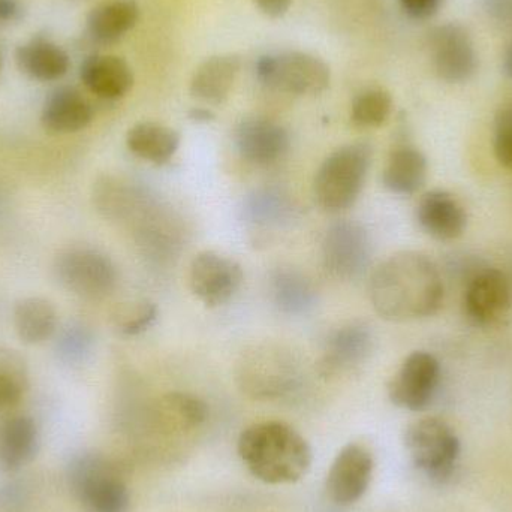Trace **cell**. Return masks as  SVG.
<instances>
[{
	"mask_svg": "<svg viewBox=\"0 0 512 512\" xmlns=\"http://www.w3.org/2000/svg\"><path fill=\"white\" fill-rule=\"evenodd\" d=\"M370 301L381 318L409 322L435 315L444 301L439 268L420 252H399L378 265L370 277Z\"/></svg>",
	"mask_w": 512,
	"mask_h": 512,
	"instance_id": "obj_1",
	"label": "cell"
},
{
	"mask_svg": "<svg viewBox=\"0 0 512 512\" xmlns=\"http://www.w3.org/2000/svg\"><path fill=\"white\" fill-rule=\"evenodd\" d=\"M237 451L255 478L273 486L297 483L312 465V448L306 439L280 421H264L243 430Z\"/></svg>",
	"mask_w": 512,
	"mask_h": 512,
	"instance_id": "obj_2",
	"label": "cell"
},
{
	"mask_svg": "<svg viewBox=\"0 0 512 512\" xmlns=\"http://www.w3.org/2000/svg\"><path fill=\"white\" fill-rule=\"evenodd\" d=\"M372 147L367 143L346 144L331 153L315 176L313 194L325 212L339 213L354 206L372 165Z\"/></svg>",
	"mask_w": 512,
	"mask_h": 512,
	"instance_id": "obj_3",
	"label": "cell"
},
{
	"mask_svg": "<svg viewBox=\"0 0 512 512\" xmlns=\"http://www.w3.org/2000/svg\"><path fill=\"white\" fill-rule=\"evenodd\" d=\"M72 493L86 512H128V486L119 468L99 453H81L68 466Z\"/></svg>",
	"mask_w": 512,
	"mask_h": 512,
	"instance_id": "obj_4",
	"label": "cell"
},
{
	"mask_svg": "<svg viewBox=\"0 0 512 512\" xmlns=\"http://www.w3.org/2000/svg\"><path fill=\"white\" fill-rule=\"evenodd\" d=\"M256 75L268 89L297 96L321 95L331 81L327 63L301 51L262 56L256 63Z\"/></svg>",
	"mask_w": 512,
	"mask_h": 512,
	"instance_id": "obj_5",
	"label": "cell"
},
{
	"mask_svg": "<svg viewBox=\"0 0 512 512\" xmlns=\"http://www.w3.org/2000/svg\"><path fill=\"white\" fill-rule=\"evenodd\" d=\"M405 447L414 465L427 477L444 481L453 474L460 457L459 436L439 418H421L405 432Z\"/></svg>",
	"mask_w": 512,
	"mask_h": 512,
	"instance_id": "obj_6",
	"label": "cell"
},
{
	"mask_svg": "<svg viewBox=\"0 0 512 512\" xmlns=\"http://www.w3.org/2000/svg\"><path fill=\"white\" fill-rule=\"evenodd\" d=\"M57 282L78 297L102 300L117 285V268L102 252L90 248H74L62 252L54 261Z\"/></svg>",
	"mask_w": 512,
	"mask_h": 512,
	"instance_id": "obj_7",
	"label": "cell"
},
{
	"mask_svg": "<svg viewBox=\"0 0 512 512\" xmlns=\"http://www.w3.org/2000/svg\"><path fill=\"white\" fill-rule=\"evenodd\" d=\"M237 378L249 396L273 399L295 387L298 369L289 351L277 346H259L243 355Z\"/></svg>",
	"mask_w": 512,
	"mask_h": 512,
	"instance_id": "obj_8",
	"label": "cell"
},
{
	"mask_svg": "<svg viewBox=\"0 0 512 512\" xmlns=\"http://www.w3.org/2000/svg\"><path fill=\"white\" fill-rule=\"evenodd\" d=\"M372 242L357 222L342 221L328 228L322 240L325 270L340 280H354L369 267Z\"/></svg>",
	"mask_w": 512,
	"mask_h": 512,
	"instance_id": "obj_9",
	"label": "cell"
},
{
	"mask_svg": "<svg viewBox=\"0 0 512 512\" xmlns=\"http://www.w3.org/2000/svg\"><path fill=\"white\" fill-rule=\"evenodd\" d=\"M441 381V364L435 355L417 351L408 355L388 385V396L399 408L424 411L432 403Z\"/></svg>",
	"mask_w": 512,
	"mask_h": 512,
	"instance_id": "obj_10",
	"label": "cell"
},
{
	"mask_svg": "<svg viewBox=\"0 0 512 512\" xmlns=\"http://www.w3.org/2000/svg\"><path fill=\"white\" fill-rule=\"evenodd\" d=\"M243 283L242 265L218 252H201L189 267V286L206 306L228 303Z\"/></svg>",
	"mask_w": 512,
	"mask_h": 512,
	"instance_id": "obj_11",
	"label": "cell"
},
{
	"mask_svg": "<svg viewBox=\"0 0 512 512\" xmlns=\"http://www.w3.org/2000/svg\"><path fill=\"white\" fill-rule=\"evenodd\" d=\"M512 304L510 279L498 268H478L466 283L463 307L472 324L489 327L501 321Z\"/></svg>",
	"mask_w": 512,
	"mask_h": 512,
	"instance_id": "obj_12",
	"label": "cell"
},
{
	"mask_svg": "<svg viewBox=\"0 0 512 512\" xmlns=\"http://www.w3.org/2000/svg\"><path fill=\"white\" fill-rule=\"evenodd\" d=\"M373 469L372 453L364 445H345L328 471L325 489L331 501L340 507L360 501L372 483Z\"/></svg>",
	"mask_w": 512,
	"mask_h": 512,
	"instance_id": "obj_13",
	"label": "cell"
},
{
	"mask_svg": "<svg viewBox=\"0 0 512 512\" xmlns=\"http://www.w3.org/2000/svg\"><path fill=\"white\" fill-rule=\"evenodd\" d=\"M433 68L448 83H465L478 68V56L469 33L459 24H444L430 33Z\"/></svg>",
	"mask_w": 512,
	"mask_h": 512,
	"instance_id": "obj_14",
	"label": "cell"
},
{
	"mask_svg": "<svg viewBox=\"0 0 512 512\" xmlns=\"http://www.w3.org/2000/svg\"><path fill=\"white\" fill-rule=\"evenodd\" d=\"M236 146L240 155L252 164H273L288 152L289 134L273 120L248 117L237 126Z\"/></svg>",
	"mask_w": 512,
	"mask_h": 512,
	"instance_id": "obj_15",
	"label": "cell"
},
{
	"mask_svg": "<svg viewBox=\"0 0 512 512\" xmlns=\"http://www.w3.org/2000/svg\"><path fill=\"white\" fill-rule=\"evenodd\" d=\"M373 349V334L360 322L343 325L328 337L321 372L325 376L339 375L360 366Z\"/></svg>",
	"mask_w": 512,
	"mask_h": 512,
	"instance_id": "obj_16",
	"label": "cell"
},
{
	"mask_svg": "<svg viewBox=\"0 0 512 512\" xmlns=\"http://www.w3.org/2000/svg\"><path fill=\"white\" fill-rule=\"evenodd\" d=\"M417 221L424 233L439 242H451L465 233L468 216L462 204L445 191L423 195L417 206Z\"/></svg>",
	"mask_w": 512,
	"mask_h": 512,
	"instance_id": "obj_17",
	"label": "cell"
},
{
	"mask_svg": "<svg viewBox=\"0 0 512 512\" xmlns=\"http://www.w3.org/2000/svg\"><path fill=\"white\" fill-rule=\"evenodd\" d=\"M95 119L92 104L80 90L71 86H60L45 99L41 123L54 134H74L83 131Z\"/></svg>",
	"mask_w": 512,
	"mask_h": 512,
	"instance_id": "obj_18",
	"label": "cell"
},
{
	"mask_svg": "<svg viewBox=\"0 0 512 512\" xmlns=\"http://www.w3.org/2000/svg\"><path fill=\"white\" fill-rule=\"evenodd\" d=\"M80 78L89 92L105 101H116L131 92L134 72L122 57L92 54L81 63Z\"/></svg>",
	"mask_w": 512,
	"mask_h": 512,
	"instance_id": "obj_19",
	"label": "cell"
},
{
	"mask_svg": "<svg viewBox=\"0 0 512 512\" xmlns=\"http://www.w3.org/2000/svg\"><path fill=\"white\" fill-rule=\"evenodd\" d=\"M39 451V430L29 415L0 418V468L15 472L32 463Z\"/></svg>",
	"mask_w": 512,
	"mask_h": 512,
	"instance_id": "obj_20",
	"label": "cell"
},
{
	"mask_svg": "<svg viewBox=\"0 0 512 512\" xmlns=\"http://www.w3.org/2000/svg\"><path fill=\"white\" fill-rule=\"evenodd\" d=\"M15 62L21 72L41 83L60 80L71 68L69 54L45 36H35L15 51Z\"/></svg>",
	"mask_w": 512,
	"mask_h": 512,
	"instance_id": "obj_21",
	"label": "cell"
},
{
	"mask_svg": "<svg viewBox=\"0 0 512 512\" xmlns=\"http://www.w3.org/2000/svg\"><path fill=\"white\" fill-rule=\"evenodd\" d=\"M242 69L237 54H219L201 63L191 80L192 98L207 104H222L230 96Z\"/></svg>",
	"mask_w": 512,
	"mask_h": 512,
	"instance_id": "obj_22",
	"label": "cell"
},
{
	"mask_svg": "<svg viewBox=\"0 0 512 512\" xmlns=\"http://www.w3.org/2000/svg\"><path fill=\"white\" fill-rule=\"evenodd\" d=\"M140 20L135 0H110L95 6L87 15V35L99 45H111L125 38Z\"/></svg>",
	"mask_w": 512,
	"mask_h": 512,
	"instance_id": "obj_23",
	"label": "cell"
},
{
	"mask_svg": "<svg viewBox=\"0 0 512 512\" xmlns=\"http://www.w3.org/2000/svg\"><path fill=\"white\" fill-rule=\"evenodd\" d=\"M126 146L137 158L155 165H164L179 150L180 134L161 123H137L126 135Z\"/></svg>",
	"mask_w": 512,
	"mask_h": 512,
	"instance_id": "obj_24",
	"label": "cell"
},
{
	"mask_svg": "<svg viewBox=\"0 0 512 512\" xmlns=\"http://www.w3.org/2000/svg\"><path fill=\"white\" fill-rule=\"evenodd\" d=\"M427 179V159L420 150L411 146L397 147L382 174L388 191L396 195H414L423 188Z\"/></svg>",
	"mask_w": 512,
	"mask_h": 512,
	"instance_id": "obj_25",
	"label": "cell"
},
{
	"mask_svg": "<svg viewBox=\"0 0 512 512\" xmlns=\"http://www.w3.org/2000/svg\"><path fill=\"white\" fill-rule=\"evenodd\" d=\"M57 322L56 307L47 298L26 297L15 304V331L27 345H39L50 339L56 333Z\"/></svg>",
	"mask_w": 512,
	"mask_h": 512,
	"instance_id": "obj_26",
	"label": "cell"
},
{
	"mask_svg": "<svg viewBox=\"0 0 512 512\" xmlns=\"http://www.w3.org/2000/svg\"><path fill=\"white\" fill-rule=\"evenodd\" d=\"M271 297L282 312L300 315L315 306L316 291L303 274L289 268L274 271L270 282Z\"/></svg>",
	"mask_w": 512,
	"mask_h": 512,
	"instance_id": "obj_27",
	"label": "cell"
},
{
	"mask_svg": "<svg viewBox=\"0 0 512 512\" xmlns=\"http://www.w3.org/2000/svg\"><path fill=\"white\" fill-rule=\"evenodd\" d=\"M161 415L168 427L192 430L206 423L209 408L200 397L189 393H170L161 400Z\"/></svg>",
	"mask_w": 512,
	"mask_h": 512,
	"instance_id": "obj_28",
	"label": "cell"
},
{
	"mask_svg": "<svg viewBox=\"0 0 512 512\" xmlns=\"http://www.w3.org/2000/svg\"><path fill=\"white\" fill-rule=\"evenodd\" d=\"M391 110L393 99L387 90L369 89L355 98L351 119L360 128H378L387 122Z\"/></svg>",
	"mask_w": 512,
	"mask_h": 512,
	"instance_id": "obj_29",
	"label": "cell"
},
{
	"mask_svg": "<svg viewBox=\"0 0 512 512\" xmlns=\"http://www.w3.org/2000/svg\"><path fill=\"white\" fill-rule=\"evenodd\" d=\"M93 333L81 322H71L60 331L56 342L57 357L66 364L86 360L93 348Z\"/></svg>",
	"mask_w": 512,
	"mask_h": 512,
	"instance_id": "obj_30",
	"label": "cell"
},
{
	"mask_svg": "<svg viewBox=\"0 0 512 512\" xmlns=\"http://www.w3.org/2000/svg\"><path fill=\"white\" fill-rule=\"evenodd\" d=\"M158 316V307L150 301L122 304L113 313V324L125 336H137L149 330Z\"/></svg>",
	"mask_w": 512,
	"mask_h": 512,
	"instance_id": "obj_31",
	"label": "cell"
},
{
	"mask_svg": "<svg viewBox=\"0 0 512 512\" xmlns=\"http://www.w3.org/2000/svg\"><path fill=\"white\" fill-rule=\"evenodd\" d=\"M495 155L502 167L512 170V102L496 117Z\"/></svg>",
	"mask_w": 512,
	"mask_h": 512,
	"instance_id": "obj_32",
	"label": "cell"
},
{
	"mask_svg": "<svg viewBox=\"0 0 512 512\" xmlns=\"http://www.w3.org/2000/svg\"><path fill=\"white\" fill-rule=\"evenodd\" d=\"M27 382L0 373V412L11 411L23 399Z\"/></svg>",
	"mask_w": 512,
	"mask_h": 512,
	"instance_id": "obj_33",
	"label": "cell"
},
{
	"mask_svg": "<svg viewBox=\"0 0 512 512\" xmlns=\"http://www.w3.org/2000/svg\"><path fill=\"white\" fill-rule=\"evenodd\" d=\"M399 2L409 17L426 20L438 12L442 0H399Z\"/></svg>",
	"mask_w": 512,
	"mask_h": 512,
	"instance_id": "obj_34",
	"label": "cell"
},
{
	"mask_svg": "<svg viewBox=\"0 0 512 512\" xmlns=\"http://www.w3.org/2000/svg\"><path fill=\"white\" fill-rule=\"evenodd\" d=\"M0 501L8 510H17L26 501V492L20 484L9 483L0 490Z\"/></svg>",
	"mask_w": 512,
	"mask_h": 512,
	"instance_id": "obj_35",
	"label": "cell"
},
{
	"mask_svg": "<svg viewBox=\"0 0 512 512\" xmlns=\"http://www.w3.org/2000/svg\"><path fill=\"white\" fill-rule=\"evenodd\" d=\"M484 5L496 21L512 26V0H484Z\"/></svg>",
	"mask_w": 512,
	"mask_h": 512,
	"instance_id": "obj_36",
	"label": "cell"
},
{
	"mask_svg": "<svg viewBox=\"0 0 512 512\" xmlns=\"http://www.w3.org/2000/svg\"><path fill=\"white\" fill-rule=\"evenodd\" d=\"M23 12L20 0H0V23H15L23 17Z\"/></svg>",
	"mask_w": 512,
	"mask_h": 512,
	"instance_id": "obj_37",
	"label": "cell"
},
{
	"mask_svg": "<svg viewBox=\"0 0 512 512\" xmlns=\"http://www.w3.org/2000/svg\"><path fill=\"white\" fill-rule=\"evenodd\" d=\"M258 8L271 18H280L291 8L292 0H254Z\"/></svg>",
	"mask_w": 512,
	"mask_h": 512,
	"instance_id": "obj_38",
	"label": "cell"
},
{
	"mask_svg": "<svg viewBox=\"0 0 512 512\" xmlns=\"http://www.w3.org/2000/svg\"><path fill=\"white\" fill-rule=\"evenodd\" d=\"M189 117H191L194 122L206 123L212 122V120L215 119V114L207 110V108H194V110H191V113H189Z\"/></svg>",
	"mask_w": 512,
	"mask_h": 512,
	"instance_id": "obj_39",
	"label": "cell"
},
{
	"mask_svg": "<svg viewBox=\"0 0 512 512\" xmlns=\"http://www.w3.org/2000/svg\"><path fill=\"white\" fill-rule=\"evenodd\" d=\"M504 72L505 75L512 80V41L511 44L508 45L507 51H505Z\"/></svg>",
	"mask_w": 512,
	"mask_h": 512,
	"instance_id": "obj_40",
	"label": "cell"
}]
</instances>
